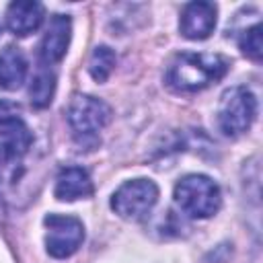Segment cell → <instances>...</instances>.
<instances>
[{"label":"cell","mask_w":263,"mask_h":263,"mask_svg":"<svg viewBox=\"0 0 263 263\" xmlns=\"http://www.w3.org/2000/svg\"><path fill=\"white\" fill-rule=\"evenodd\" d=\"M228 66V58L220 53L183 51L171 62L166 70V84L177 92H197L224 78Z\"/></svg>","instance_id":"cell-1"},{"label":"cell","mask_w":263,"mask_h":263,"mask_svg":"<svg viewBox=\"0 0 263 263\" xmlns=\"http://www.w3.org/2000/svg\"><path fill=\"white\" fill-rule=\"evenodd\" d=\"M175 203L189 218H210L220 210V187L205 175H187L175 185Z\"/></svg>","instance_id":"cell-2"},{"label":"cell","mask_w":263,"mask_h":263,"mask_svg":"<svg viewBox=\"0 0 263 263\" xmlns=\"http://www.w3.org/2000/svg\"><path fill=\"white\" fill-rule=\"evenodd\" d=\"M257 117V99L247 86H230L218 105V125L226 136L245 134Z\"/></svg>","instance_id":"cell-3"},{"label":"cell","mask_w":263,"mask_h":263,"mask_svg":"<svg viewBox=\"0 0 263 263\" xmlns=\"http://www.w3.org/2000/svg\"><path fill=\"white\" fill-rule=\"evenodd\" d=\"M70 129L78 142H97L99 132L111 121V109L105 101L90 95H76L66 111Z\"/></svg>","instance_id":"cell-4"},{"label":"cell","mask_w":263,"mask_h":263,"mask_svg":"<svg viewBox=\"0 0 263 263\" xmlns=\"http://www.w3.org/2000/svg\"><path fill=\"white\" fill-rule=\"evenodd\" d=\"M158 199V187L150 179H132L125 181L111 197V208L117 216L125 220L144 218Z\"/></svg>","instance_id":"cell-5"},{"label":"cell","mask_w":263,"mask_h":263,"mask_svg":"<svg viewBox=\"0 0 263 263\" xmlns=\"http://www.w3.org/2000/svg\"><path fill=\"white\" fill-rule=\"evenodd\" d=\"M45 232V247L47 253L55 259H66L78 251L84 240V226L74 216L64 214H49L43 220Z\"/></svg>","instance_id":"cell-6"},{"label":"cell","mask_w":263,"mask_h":263,"mask_svg":"<svg viewBox=\"0 0 263 263\" xmlns=\"http://www.w3.org/2000/svg\"><path fill=\"white\" fill-rule=\"evenodd\" d=\"M0 144L6 158H21L33 144V134L14 103L0 99Z\"/></svg>","instance_id":"cell-7"},{"label":"cell","mask_w":263,"mask_h":263,"mask_svg":"<svg viewBox=\"0 0 263 263\" xmlns=\"http://www.w3.org/2000/svg\"><path fill=\"white\" fill-rule=\"evenodd\" d=\"M216 4L212 2H189L181 10L179 29L187 39H205L216 27Z\"/></svg>","instance_id":"cell-8"},{"label":"cell","mask_w":263,"mask_h":263,"mask_svg":"<svg viewBox=\"0 0 263 263\" xmlns=\"http://www.w3.org/2000/svg\"><path fill=\"white\" fill-rule=\"evenodd\" d=\"M70 33H72L70 16L53 14L49 18V25H47L41 45H39V55H41L43 64H55L66 55L68 45H70Z\"/></svg>","instance_id":"cell-9"},{"label":"cell","mask_w":263,"mask_h":263,"mask_svg":"<svg viewBox=\"0 0 263 263\" xmlns=\"http://www.w3.org/2000/svg\"><path fill=\"white\" fill-rule=\"evenodd\" d=\"M43 14H45V10L39 2L18 0V2L8 4V8H6V27L14 35L25 37L39 29V25L43 23Z\"/></svg>","instance_id":"cell-10"},{"label":"cell","mask_w":263,"mask_h":263,"mask_svg":"<svg viewBox=\"0 0 263 263\" xmlns=\"http://www.w3.org/2000/svg\"><path fill=\"white\" fill-rule=\"evenodd\" d=\"M53 193L62 201H74L80 197H90L92 195L90 175L82 166H66L60 171V175L55 179Z\"/></svg>","instance_id":"cell-11"},{"label":"cell","mask_w":263,"mask_h":263,"mask_svg":"<svg viewBox=\"0 0 263 263\" xmlns=\"http://www.w3.org/2000/svg\"><path fill=\"white\" fill-rule=\"evenodd\" d=\"M27 76V58L25 53L8 45L0 51V88L4 90H16Z\"/></svg>","instance_id":"cell-12"},{"label":"cell","mask_w":263,"mask_h":263,"mask_svg":"<svg viewBox=\"0 0 263 263\" xmlns=\"http://www.w3.org/2000/svg\"><path fill=\"white\" fill-rule=\"evenodd\" d=\"M55 92V76L49 70H39L29 86V97H31V105L37 109H43L51 103Z\"/></svg>","instance_id":"cell-13"},{"label":"cell","mask_w":263,"mask_h":263,"mask_svg":"<svg viewBox=\"0 0 263 263\" xmlns=\"http://www.w3.org/2000/svg\"><path fill=\"white\" fill-rule=\"evenodd\" d=\"M115 62H117V58H115L113 49L107 47V45H99V47H95L92 53H90L88 72H90V76H92L97 82H105V80L111 76V72H113V68H115Z\"/></svg>","instance_id":"cell-14"},{"label":"cell","mask_w":263,"mask_h":263,"mask_svg":"<svg viewBox=\"0 0 263 263\" xmlns=\"http://www.w3.org/2000/svg\"><path fill=\"white\" fill-rule=\"evenodd\" d=\"M238 47L240 51L251 58L253 62H259L261 60V53H263V39H261V23L257 21L255 25L251 27H245L240 33H238Z\"/></svg>","instance_id":"cell-15"}]
</instances>
